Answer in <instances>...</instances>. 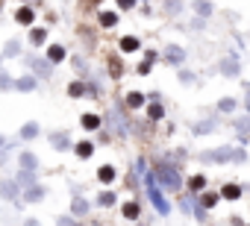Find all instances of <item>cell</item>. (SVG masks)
Instances as JSON below:
<instances>
[{
    "instance_id": "6da1fadb",
    "label": "cell",
    "mask_w": 250,
    "mask_h": 226,
    "mask_svg": "<svg viewBox=\"0 0 250 226\" xmlns=\"http://www.w3.org/2000/svg\"><path fill=\"white\" fill-rule=\"evenodd\" d=\"M153 173V179H156V185L162 188V191H180L183 188V173H180V168L177 165H159L156 170H150Z\"/></svg>"
},
{
    "instance_id": "7a4b0ae2",
    "label": "cell",
    "mask_w": 250,
    "mask_h": 226,
    "mask_svg": "<svg viewBox=\"0 0 250 226\" xmlns=\"http://www.w3.org/2000/svg\"><path fill=\"white\" fill-rule=\"evenodd\" d=\"M145 182H147V197H150L153 208H156L159 214H165V217H168V214L174 211V206H171V200L165 197V191H162V188L156 185V179H153V173H150V170L145 173Z\"/></svg>"
},
{
    "instance_id": "3957f363",
    "label": "cell",
    "mask_w": 250,
    "mask_h": 226,
    "mask_svg": "<svg viewBox=\"0 0 250 226\" xmlns=\"http://www.w3.org/2000/svg\"><path fill=\"white\" fill-rule=\"evenodd\" d=\"M24 62H27L30 74H36L39 79H50V76H53V65H50L47 59H42V56H33V53H30Z\"/></svg>"
},
{
    "instance_id": "277c9868",
    "label": "cell",
    "mask_w": 250,
    "mask_h": 226,
    "mask_svg": "<svg viewBox=\"0 0 250 226\" xmlns=\"http://www.w3.org/2000/svg\"><path fill=\"white\" fill-rule=\"evenodd\" d=\"M218 71H221L224 76H229V79H235V76H241V62H238V56L232 53V56H227V59H221V62H218Z\"/></svg>"
},
{
    "instance_id": "5b68a950",
    "label": "cell",
    "mask_w": 250,
    "mask_h": 226,
    "mask_svg": "<svg viewBox=\"0 0 250 226\" xmlns=\"http://www.w3.org/2000/svg\"><path fill=\"white\" fill-rule=\"evenodd\" d=\"M0 200L18 203V200H21V185H18L15 179H3V182H0Z\"/></svg>"
},
{
    "instance_id": "8992f818",
    "label": "cell",
    "mask_w": 250,
    "mask_h": 226,
    "mask_svg": "<svg viewBox=\"0 0 250 226\" xmlns=\"http://www.w3.org/2000/svg\"><path fill=\"white\" fill-rule=\"evenodd\" d=\"M203 162H215V165H227V162H232V147H218V150H206L203 156H200Z\"/></svg>"
},
{
    "instance_id": "52a82bcc",
    "label": "cell",
    "mask_w": 250,
    "mask_h": 226,
    "mask_svg": "<svg viewBox=\"0 0 250 226\" xmlns=\"http://www.w3.org/2000/svg\"><path fill=\"white\" fill-rule=\"evenodd\" d=\"M162 62L177 68V65H183V62H186V50H183L180 44H168V47H165V53H162Z\"/></svg>"
},
{
    "instance_id": "ba28073f",
    "label": "cell",
    "mask_w": 250,
    "mask_h": 226,
    "mask_svg": "<svg viewBox=\"0 0 250 226\" xmlns=\"http://www.w3.org/2000/svg\"><path fill=\"white\" fill-rule=\"evenodd\" d=\"M44 194H47V188H44L42 182L21 188V200H24V203H42V200H44Z\"/></svg>"
},
{
    "instance_id": "9c48e42d",
    "label": "cell",
    "mask_w": 250,
    "mask_h": 226,
    "mask_svg": "<svg viewBox=\"0 0 250 226\" xmlns=\"http://www.w3.org/2000/svg\"><path fill=\"white\" fill-rule=\"evenodd\" d=\"M50 144H53V150H59V153H65V150H74V141H71V135H68L65 130H56V132H50Z\"/></svg>"
},
{
    "instance_id": "30bf717a",
    "label": "cell",
    "mask_w": 250,
    "mask_h": 226,
    "mask_svg": "<svg viewBox=\"0 0 250 226\" xmlns=\"http://www.w3.org/2000/svg\"><path fill=\"white\" fill-rule=\"evenodd\" d=\"M12 88H15V91H21V94L36 91V88H39V76H36V74H24V76H18V79L12 82Z\"/></svg>"
},
{
    "instance_id": "8fae6325",
    "label": "cell",
    "mask_w": 250,
    "mask_h": 226,
    "mask_svg": "<svg viewBox=\"0 0 250 226\" xmlns=\"http://www.w3.org/2000/svg\"><path fill=\"white\" fill-rule=\"evenodd\" d=\"M88 211H91V203H88V200L77 191V194L71 197V214H74V217H85Z\"/></svg>"
},
{
    "instance_id": "7c38bea8",
    "label": "cell",
    "mask_w": 250,
    "mask_h": 226,
    "mask_svg": "<svg viewBox=\"0 0 250 226\" xmlns=\"http://www.w3.org/2000/svg\"><path fill=\"white\" fill-rule=\"evenodd\" d=\"M191 12H197V18H212L215 3H209V0H191Z\"/></svg>"
},
{
    "instance_id": "4fadbf2b",
    "label": "cell",
    "mask_w": 250,
    "mask_h": 226,
    "mask_svg": "<svg viewBox=\"0 0 250 226\" xmlns=\"http://www.w3.org/2000/svg\"><path fill=\"white\" fill-rule=\"evenodd\" d=\"M18 165H21V170H39V156L30 153V150H21L18 153Z\"/></svg>"
},
{
    "instance_id": "5bb4252c",
    "label": "cell",
    "mask_w": 250,
    "mask_h": 226,
    "mask_svg": "<svg viewBox=\"0 0 250 226\" xmlns=\"http://www.w3.org/2000/svg\"><path fill=\"white\" fill-rule=\"evenodd\" d=\"M215 130H218V121H209V118L191 124V135H197V138H200V135H209V132H215Z\"/></svg>"
},
{
    "instance_id": "9a60e30c",
    "label": "cell",
    "mask_w": 250,
    "mask_h": 226,
    "mask_svg": "<svg viewBox=\"0 0 250 226\" xmlns=\"http://www.w3.org/2000/svg\"><path fill=\"white\" fill-rule=\"evenodd\" d=\"M39 132H42V127H39L36 121H27V124L18 130V138H21V141H33V138H39Z\"/></svg>"
},
{
    "instance_id": "2e32d148",
    "label": "cell",
    "mask_w": 250,
    "mask_h": 226,
    "mask_svg": "<svg viewBox=\"0 0 250 226\" xmlns=\"http://www.w3.org/2000/svg\"><path fill=\"white\" fill-rule=\"evenodd\" d=\"M145 106H147V121H162L165 118V106L159 100H147Z\"/></svg>"
},
{
    "instance_id": "e0dca14e",
    "label": "cell",
    "mask_w": 250,
    "mask_h": 226,
    "mask_svg": "<svg viewBox=\"0 0 250 226\" xmlns=\"http://www.w3.org/2000/svg\"><path fill=\"white\" fill-rule=\"evenodd\" d=\"M15 21H18L21 27H30V24L36 21V9H33V6H18V12H15Z\"/></svg>"
},
{
    "instance_id": "ac0fdd59",
    "label": "cell",
    "mask_w": 250,
    "mask_h": 226,
    "mask_svg": "<svg viewBox=\"0 0 250 226\" xmlns=\"http://www.w3.org/2000/svg\"><path fill=\"white\" fill-rule=\"evenodd\" d=\"M65 56H68V53H65V47H62V44H50V47H47V53H44V59H47L50 65L65 62Z\"/></svg>"
},
{
    "instance_id": "d6986e66",
    "label": "cell",
    "mask_w": 250,
    "mask_h": 226,
    "mask_svg": "<svg viewBox=\"0 0 250 226\" xmlns=\"http://www.w3.org/2000/svg\"><path fill=\"white\" fill-rule=\"evenodd\" d=\"M241 194H244V188L238 182H227L221 188V200H241Z\"/></svg>"
},
{
    "instance_id": "ffe728a7",
    "label": "cell",
    "mask_w": 250,
    "mask_h": 226,
    "mask_svg": "<svg viewBox=\"0 0 250 226\" xmlns=\"http://www.w3.org/2000/svg\"><path fill=\"white\" fill-rule=\"evenodd\" d=\"M80 124H83V130H88V132H94V130H100V124H103V118H100V115H94V112H85V115L80 118Z\"/></svg>"
},
{
    "instance_id": "44dd1931",
    "label": "cell",
    "mask_w": 250,
    "mask_h": 226,
    "mask_svg": "<svg viewBox=\"0 0 250 226\" xmlns=\"http://www.w3.org/2000/svg\"><path fill=\"white\" fill-rule=\"evenodd\" d=\"M3 59H15V56H21V38H9L6 44H3V53H0Z\"/></svg>"
},
{
    "instance_id": "7402d4cb",
    "label": "cell",
    "mask_w": 250,
    "mask_h": 226,
    "mask_svg": "<svg viewBox=\"0 0 250 226\" xmlns=\"http://www.w3.org/2000/svg\"><path fill=\"white\" fill-rule=\"evenodd\" d=\"M74 153H77L80 159H91V156H94V144H91L88 138H83V141L74 144Z\"/></svg>"
},
{
    "instance_id": "603a6c76",
    "label": "cell",
    "mask_w": 250,
    "mask_h": 226,
    "mask_svg": "<svg viewBox=\"0 0 250 226\" xmlns=\"http://www.w3.org/2000/svg\"><path fill=\"white\" fill-rule=\"evenodd\" d=\"M115 176H118V170H115L112 165H103V168H97V182H103V185H112V182H115Z\"/></svg>"
},
{
    "instance_id": "cb8c5ba5",
    "label": "cell",
    "mask_w": 250,
    "mask_h": 226,
    "mask_svg": "<svg viewBox=\"0 0 250 226\" xmlns=\"http://www.w3.org/2000/svg\"><path fill=\"white\" fill-rule=\"evenodd\" d=\"M121 214L127 217V220H139V214H142V206H139L136 200H130V203H124V206H121Z\"/></svg>"
},
{
    "instance_id": "d4e9b609",
    "label": "cell",
    "mask_w": 250,
    "mask_h": 226,
    "mask_svg": "<svg viewBox=\"0 0 250 226\" xmlns=\"http://www.w3.org/2000/svg\"><path fill=\"white\" fill-rule=\"evenodd\" d=\"M39 170H18V176H15V182L21 185V188H27V185H36L39 182V176H36Z\"/></svg>"
},
{
    "instance_id": "484cf974",
    "label": "cell",
    "mask_w": 250,
    "mask_h": 226,
    "mask_svg": "<svg viewBox=\"0 0 250 226\" xmlns=\"http://www.w3.org/2000/svg\"><path fill=\"white\" fill-rule=\"evenodd\" d=\"M238 109V97H221L218 100V112L221 115H229V112H235Z\"/></svg>"
},
{
    "instance_id": "4316f807",
    "label": "cell",
    "mask_w": 250,
    "mask_h": 226,
    "mask_svg": "<svg viewBox=\"0 0 250 226\" xmlns=\"http://www.w3.org/2000/svg\"><path fill=\"white\" fill-rule=\"evenodd\" d=\"M139 47H142V41H139L136 36H124V38H121V53H136Z\"/></svg>"
},
{
    "instance_id": "83f0119b",
    "label": "cell",
    "mask_w": 250,
    "mask_h": 226,
    "mask_svg": "<svg viewBox=\"0 0 250 226\" xmlns=\"http://www.w3.org/2000/svg\"><path fill=\"white\" fill-rule=\"evenodd\" d=\"M44 41H47V30H44V27L30 30V44H33V47H44Z\"/></svg>"
},
{
    "instance_id": "f1b7e54d",
    "label": "cell",
    "mask_w": 250,
    "mask_h": 226,
    "mask_svg": "<svg viewBox=\"0 0 250 226\" xmlns=\"http://www.w3.org/2000/svg\"><path fill=\"white\" fill-rule=\"evenodd\" d=\"M145 103H147V94H142V91H130L127 94V106L130 109H145Z\"/></svg>"
},
{
    "instance_id": "f546056e",
    "label": "cell",
    "mask_w": 250,
    "mask_h": 226,
    "mask_svg": "<svg viewBox=\"0 0 250 226\" xmlns=\"http://www.w3.org/2000/svg\"><path fill=\"white\" fill-rule=\"evenodd\" d=\"M94 203H97L100 208H109V206H115V203H118V194H115V191H100Z\"/></svg>"
},
{
    "instance_id": "4dcf8cb0",
    "label": "cell",
    "mask_w": 250,
    "mask_h": 226,
    "mask_svg": "<svg viewBox=\"0 0 250 226\" xmlns=\"http://www.w3.org/2000/svg\"><path fill=\"white\" fill-rule=\"evenodd\" d=\"M221 203V194L218 191H206V194H200V206L203 208H215Z\"/></svg>"
},
{
    "instance_id": "1f68e13d",
    "label": "cell",
    "mask_w": 250,
    "mask_h": 226,
    "mask_svg": "<svg viewBox=\"0 0 250 226\" xmlns=\"http://www.w3.org/2000/svg\"><path fill=\"white\" fill-rule=\"evenodd\" d=\"M85 91H88V85H85V82H71V85H68V97H74V100L85 97Z\"/></svg>"
},
{
    "instance_id": "d6a6232c",
    "label": "cell",
    "mask_w": 250,
    "mask_h": 226,
    "mask_svg": "<svg viewBox=\"0 0 250 226\" xmlns=\"http://www.w3.org/2000/svg\"><path fill=\"white\" fill-rule=\"evenodd\" d=\"M97 18H100V27H106V30L118 24V12H100Z\"/></svg>"
},
{
    "instance_id": "836d02e7",
    "label": "cell",
    "mask_w": 250,
    "mask_h": 226,
    "mask_svg": "<svg viewBox=\"0 0 250 226\" xmlns=\"http://www.w3.org/2000/svg\"><path fill=\"white\" fill-rule=\"evenodd\" d=\"M12 74L9 71H3V68H0V91H12Z\"/></svg>"
},
{
    "instance_id": "e575fe53",
    "label": "cell",
    "mask_w": 250,
    "mask_h": 226,
    "mask_svg": "<svg viewBox=\"0 0 250 226\" xmlns=\"http://www.w3.org/2000/svg\"><path fill=\"white\" fill-rule=\"evenodd\" d=\"M165 12L168 15H180L183 12V0H165Z\"/></svg>"
},
{
    "instance_id": "d590c367",
    "label": "cell",
    "mask_w": 250,
    "mask_h": 226,
    "mask_svg": "<svg viewBox=\"0 0 250 226\" xmlns=\"http://www.w3.org/2000/svg\"><path fill=\"white\" fill-rule=\"evenodd\" d=\"M235 130L244 135V132H250V115H241V118H235Z\"/></svg>"
},
{
    "instance_id": "8d00e7d4",
    "label": "cell",
    "mask_w": 250,
    "mask_h": 226,
    "mask_svg": "<svg viewBox=\"0 0 250 226\" xmlns=\"http://www.w3.org/2000/svg\"><path fill=\"white\" fill-rule=\"evenodd\" d=\"M191 188H194V194H197L200 188H206V176H203V173H194V176H191Z\"/></svg>"
},
{
    "instance_id": "74e56055",
    "label": "cell",
    "mask_w": 250,
    "mask_h": 226,
    "mask_svg": "<svg viewBox=\"0 0 250 226\" xmlns=\"http://www.w3.org/2000/svg\"><path fill=\"white\" fill-rule=\"evenodd\" d=\"M188 30H194V33H203V30H206V18H191Z\"/></svg>"
},
{
    "instance_id": "f35d334b",
    "label": "cell",
    "mask_w": 250,
    "mask_h": 226,
    "mask_svg": "<svg viewBox=\"0 0 250 226\" xmlns=\"http://www.w3.org/2000/svg\"><path fill=\"white\" fill-rule=\"evenodd\" d=\"M177 79H180V82H183V85H191V82H194V74H191V71H186V68H183V71H180V74H177Z\"/></svg>"
},
{
    "instance_id": "ab89813d",
    "label": "cell",
    "mask_w": 250,
    "mask_h": 226,
    "mask_svg": "<svg viewBox=\"0 0 250 226\" xmlns=\"http://www.w3.org/2000/svg\"><path fill=\"white\" fill-rule=\"evenodd\" d=\"M115 3H118V9H121V12H130V9L139 3V0H115Z\"/></svg>"
},
{
    "instance_id": "60d3db41",
    "label": "cell",
    "mask_w": 250,
    "mask_h": 226,
    "mask_svg": "<svg viewBox=\"0 0 250 226\" xmlns=\"http://www.w3.org/2000/svg\"><path fill=\"white\" fill-rule=\"evenodd\" d=\"M232 162H235V165L247 162V153H244V150H232Z\"/></svg>"
},
{
    "instance_id": "b9f144b4",
    "label": "cell",
    "mask_w": 250,
    "mask_h": 226,
    "mask_svg": "<svg viewBox=\"0 0 250 226\" xmlns=\"http://www.w3.org/2000/svg\"><path fill=\"white\" fill-rule=\"evenodd\" d=\"M147 74H150V62H142L139 65V76H147Z\"/></svg>"
},
{
    "instance_id": "7bdbcfd3",
    "label": "cell",
    "mask_w": 250,
    "mask_h": 226,
    "mask_svg": "<svg viewBox=\"0 0 250 226\" xmlns=\"http://www.w3.org/2000/svg\"><path fill=\"white\" fill-rule=\"evenodd\" d=\"M136 170H139V173H147V162H145V159H139V162H136Z\"/></svg>"
},
{
    "instance_id": "ee69618b",
    "label": "cell",
    "mask_w": 250,
    "mask_h": 226,
    "mask_svg": "<svg viewBox=\"0 0 250 226\" xmlns=\"http://www.w3.org/2000/svg\"><path fill=\"white\" fill-rule=\"evenodd\" d=\"M24 226H42V220H36V217H27V220H24Z\"/></svg>"
},
{
    "instance_id": "f6af8a7d",
    "label": "cell",
    "mask_w": 250,
    "mask_h": 226,
    "mask_svg": "<svg viewBox=\"0 0 250 226\" xmlns=\"http://www.w3.org/2000/svg\"><path fill=\"white\" fill-rule=\"evenodd\" d=\"M6 147H12V144H9V138H6V135H0V150H6Z\"/></svg>"
},
{
    "instance_id": "bcb514c9",
    "label": "cell",
    "mask_w": 250,
    "mask_h": 226,
    "mask_svg": "<svg viewBox=\"0 0 250 226\" xmlns=\"http://www.w3.org/2000/svg\"><path fill=\"white\" fill-rule=\"evenodd\" d=\"M59 226H74V220L71 217H59Z\"/></svg>"
},
{
    "instance_id": "7dc6e473",
    "label": "cell",
    "mask_w": 250,
    "mask_h": 226,
    "mask_svg": "<svg viewBox=\"0 0 250 226\" xmlns=\"http://www.w3.org/2000/svg\"><path fill=\"white\" fill-rule=\"evenodd\" d=\"M241 103H244V109H247V112H250V91H247V94H244V97H241Z\"/></svg>"
},
{
    "instance_id": "c3c4849f",
    "label": "cell",
    "mask_w": 250,
    "mask_h": 226,
    "mask_svg": "<svg viewBox=\"0 0 250 226\" xmlns=\"http://www.w3.org/2000/svg\"><path fill=\"white\" fill-rule=\"evenodd\" d=\"M0 59H3V56H0Z\"/></svg>"
}]
</instances>
